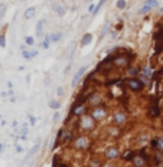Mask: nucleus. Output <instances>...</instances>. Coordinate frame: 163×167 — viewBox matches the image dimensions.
<instances>
[{
    "label": "nucleus",
    "instance_id": "nucleus-40",
    "mask_svg": "<svg viewBox=\"0 0 163 167\" xmlns=\"http://www.w3.org/2000/svg\"><path fill=\"white\" fill-rule=\"evenodd\" d=\"M6 9H7V6H6V5H3V6H2V7H0V19H2V17L5 16V13H6Z\"/></svg>",
    "mask_w": 163,
    "mask_h": 167
},
{
    "label": "nucleus",
    "instance_id": "nucleus-18",
    "mask_svg": "<svg viewBox=\"0 0 163 167\" xmlns=\"http://www.w3.org/2000/svg\"><path fill=\"white\" fill-rule=\"evenodd\" d=\"M52 9L56 13V16H59V17H64L65 13H67V9L62 5H58V3H52Z\"/></svg>",
    "mask_w": 163,
    "mask_h": 167
},
{
    "label": "nucleus",
    "instance_id": "nucleus-34",
    "mask_svg": "<svg viewBox=\"0 0 163 167\" xmlns=\"http://www.w3.org/2000/svg\"><path fill=\"white\" fill-rule=\"evenodd\" d=\"M20 134H23V135H28V134H29V124H26V123H23V124H22Z\"/></svg>",
    "mask_w": 163,
    "mask_h": 167
},
{
    "label": "nucleus",
    "instance_id": "nucleus-44",
    "mask_svg": "<svg viewBox=\"0 0 163 167\" xmlns=\"http://www.w3.org/2000/svg\"><path fill=\"white\" fill-rule=\"evenodd\" d=\"M0 97H2V98H6V97H9V91H3V92L0 94Z\"/></svg>",
    "mask_w": 163,
    "mask_h": 167
},
{
    "label": "nucleus",
    "instance_id": "nucleus-28",
    "mask_svg": "<svg viewBox=\"0 0 163 167\" xmlns=\"http://www.w3.org/2000/svg\"><path fill=\"white\" fill-rule=\"evenodd\" d=\"M107 2H108V0H100V2H98V5L95 6V10H94V13H92V16H95L97 13H98V12H100L101 10V7H103V6L106 5Z\"/></svg>",
    "mask_w": 163,
    "mask_h": 167
},
{
    "label": "nucleus",
    "instance_id": "nucleus-2",
    "mask_svg": "<svg viewBox=\"0 0 163 167\" xmlns=\"http://www.w3.org/2000/svg\"><path fill=\"white\" fill-rule=\"evenodd\" d=\"M95 120L92 118L90 114L84 115V117H80L77 123V130L82 131V133H91L92 130H95Z\"/></svg>",
    "mask_w": 163,
    "mask_h": 167
},
{
    "label": "nucleus",
    "instance_id": "nucleus-43",
    "mask_svg": "<svg viewBox=\"0 0 163 167\" xmlns=\"http://www.w3.org/2000/svg\"><path fill=\"white\" fill-rule=\"evenodd\" d=\"M118 36V30H114V32H111V39H117Z\"/></svg>",
    "mask_w": 163,
    "mask_h": 167
},
{
    "label": "nucleus",
    "instance_id": "nucleus-45",
    "mask_svg": "<svg viewBox=\"0 0 163 167\" xmlns=\"http://www.w3.org/2000/svg\"><path fill=\"white\" fill-rule=\"evenodd\" d=\"M16 151H17V153H22V151H23V148L20 147V146H16Z\"/></svg>",
    "mask_w": 163,
    "mask_h": 167
},
{
    "label": "nucleus",
    "instance_id": "nucleus-14",
    "mask_svg": "<svg viewBox=\"0 0 163 167\" xmlns=\"http://www.w3.org/2000/svg\"><path fill=\"white\" fill-rule=\"evenodd\" d=\"M136 153L137 151H134V150H124L123 153H121V156H120V158L123 160V161H133V158H134V156H136Z\"/></svg>",
    "mask_w": 163,
    "mask_h": 167
},
{
    "label": "nucleus",
    "instance_id": "nucleus-51",
    "mask_svg": "<svg viewBox=\"0 0 163 167\" xmlns=\"http://www.w3.org/2000/svg\"><path fill=\"white\" fill-rule=\"evenodd\" d=\"M2 120H3V117H2V114H0V121H2Z\"/></svg>",
    "mask_w": 163,
    "mask_h": 167
},
{
    "label": "nucleus",
    "instance_id": "nucleus-22",
    "mask_svg": "<svg viewBox=\"0 0 163 167\" xmlns=\"http://www.w3.org/2000/svg\"><path fill=\"white\" fill-rule=\"evenodd\" d=\"M91 42H92V35L91 33H85L81 38V42H80V45H81V46H88Z\"/></svg>",
    "mask_w": 163,
    "mask_h": 167
},
{
    "label": "nucleus",
    "instance_id": "nucleus-5",
    "mask_svg": "<svg viewBox=\"0 0 163 167\" xmlns=\"http://www.w3.org/2000/svg\"><path fill=\"white\" fill-rule=\"evenodd\" d=\"M107 114H108V112H107V107L104 104L97 105V107H92L91 110H90V115L95 120L97 123H100V121H103V120H106Z\"/></svg>",
    "mask_w": 163,
    "mask_h": 167
},
{
    "label": "nucleus",
    "instance_id": "nucleus-13",
    "mask_svg": "<svg viewBox=\"0 0 163 167\" xmlns=\"http://www.w3.org/2000/svg\"><path fill=\"white\" fill-rule=\"evenodd\" d=\"M85 71H87V66H85V65H84V66H81L80 69H78V72L75 74V77L72 78V84H71L72 86H77L78 84H80V81L82 79V77H84Z\"/></svg>",
    "mask_w": 163,
    "mask_h": 167
},
{
    "label": "nucleus",
    "instance_id": "nucleus-37",
    "mask_svg": "<svg viewBox=\"0 0 163 167\" xmlns=\"http://www.w3.org/2000/svg\"><path fill=\"white\" fill-rule=\"evenodd\" d=\"M59 120H61V114H59V111H55V112H53V117H52V121L53 123H58Z\"/></svg>",
    "mask_w": 163,
    "mask_h": 167
},
{
    "label": "nucleus",
    "instance_id": "nucleus-35",
    "mask_svg": "<svg viewBox=\"0 0 163 167\" xmlns=\"http://www.w3.org/2000/svg\"><path fill=\"white\" fill-rule=\"evenodd\" d=\"M108 30H110V25H106V26L103 28V30H101L100 38H106V36H107V33H108Z\"/></svg>",
    "mask_w": 163,
    "mask_h": 167
},
{
    "label": "nucleus",
    "instance_id": "nucleus-42",
    "mask_svg": "<svg viewBox=\"0 0 163 167\" xmlns=\"http://www.w3.org/2000/svg\"><path fill=\"white\" fill-rule=\"evenodd\" d=\"M38 51H36V49H30V55H32V58H36L38 56Z\"/></svg>",
    "mask_w": 163,
    "mask_h": 167
},
{
    "label": "nucleus",
    "instance_id": "nucleus-39",
    "mask_svg": "<svg viewBox=\"0 0 163 167\" xmlns=\"http://www.w3.org/2000/svg\"><path fill=\"white\" fill-rule=\"evenodd\" d=\"M28 118H29V124H30V125L36 124V117H35V115H29Z\"/></svg>",
    "mask_w": 163,
    "mask_h": 167
},
{
    "label": "nucleus",
    "instance_id": "nucleus-24",
    "mask_svg": "<svg viewBox=\"0 0 163 167\" xmlns=\"http://www.w3.org/2000/svg\"><path fill=\"white\" fill-rule=\"evenodd\" d=\"M64 33L62 32H55V33H51V39H52V43H56L62 39Z\"/></svg>",
    "mask_w": 163,
    "mask_h": 167
},
{
    "label": "nucleus",
    "instance_id": "nucleus-47",
    "mask_svg": "<svg viewBox=\"0 0 163 167\" xmlns=\"http://www.w3.org/2000/svg\"><path fill=\"white\" fill-rule=\"evenodd\" d=\"M7 88H9V89H13V84H12V82H7Z\"/></svg>",
    "mask_w": 163,
    "mask_h": 167
},
{
    "label": "nucleus",
    "instance_id": "nucleus-23",
    "mask_svg": "<svg viewBox=\"0 0 163 167\" xmlns=\"http://www.w3.org/2000/svg\"><path fill=\"white\" fill-rule=\"evenodd\" d=\"M22 56H23V59H26V61H32L33 58H32V55H30V49H28V46H22Z\"/></svg>",
    "mask_w": 163,
    "mask_h": 167
},
{
    "label": "nucleus",
    "instance_id": "nucleus-26",
    "mask_svg": "<svg viewBox=\"0 0 163 167\" xmlns=\"http://www.w3.org/2000/svg\"><path fill=\"white\" fill-rule=\"evenodd\" d=\"M49 108H52V110L58 111L59 108H61V104H59V101H56V100H51V101H49Z\"/></svg>",
    "mask_w": 163,
    "mask_h": 167
},
{
    "label": "nucleus",
    "instance_id": "nucleus-29",
    "mask_svg": "<svg viewBox=\"0 0 163 167\" xmlns=\"http://www.w3.org/2000/svg\"><path fill=\"white\" fill-rule=\"evenodd\" d=\"M115 6H117V9L124 10L126 7H127V2H126V0H117V2H115Z\"/></svg>",
    "mask_w": 163,
    "mask_h": 167
},
{
    "label": "nucleus",
    "instance_id": "nucleus-50",
    "mask_svg": "<svg viewBox=\"0 0 163 167\" xmlns=\"http://www.w3.org/2000/svg\"><path fill=\"white\" fill-rule=\"evenodd\" d=\"M160 128H162V133H163V120H162V127H160Z\"/></svg>",
    "mask_w": 163,
    "mask_h": 167
},
{
    "label": "nucleus",
    "instance_id": "nucleus-21",
    "mask_svg": "<svg viewBox=\"0 0 163 167\" xmlns=\"http://www.w3.org/2000/svg\"><path fill=\"white\" fill-rule=\"evenodd\" d=\"M153 40H163V25H159L153 33Z\"/></svg>",
    "mask_w": 163,
    "mask_h": 167
},
{
    "label": "nucleus",
    "instance_id": "nucleus-10",
    "mask_svg": "<svg viewBox=\"0 0 163 167\" xmlns=\"http://www.w3.org/2000/svg\"><path fill=\"white\" fill-rule=\"evenodd\" d=\"M121 156V151L118 147H115V146H111V147H108L104 151V157L107 158V160H115V158H118Z\"/></svg>",
    "mask_w": 163,
    "mask_h": 167
},
{
    "label": "nucleus",
    "instance_id": "nucleus-7",
    "mask_svg": "<svg viewBox=\"0 0 163 167\" xmlns=\"http://www.w3.org/2000/svg\"><path fill=\"white\" fill-rule=\"evenodd\" d=\"M72 144H74V147L77 148V150H87V148H90V146H91V139L87 134H81V135L75 137Z\"/></svg>",
    "mask_w": 163,
    "mask_h": 167
},
{
    "label": "nucleus",
    "instance_id": "nucleus-46",
    "mask_svg": "<svg viewBox=\"0 0 163 167\" xmlns=\"http://www.w3.org/2000/svg\"><path fill=\"white\" fill-rule=\"evenodd\" d=\"M69 69H71V63H69V65H68V66L65 68V71H64V74L67 75V74H68V71H69Z\"/></svg>",
    "mask_w": 163,
    "mask_h": 167
},
{
    "label": "nucleus",
    "instance_id": "nucleus-30",
    "mask_svg": "<svg viewBox=\"0 0 163 167\" xmlns=\"http://www.w3.org/2000/svg\"><path fill=\"white\" fill-rule=\"evenodd\" d=\"M150 10H152V7H150L149 5H143L142 7H140L139 13L140 14H146V13H150Z\"/></svg>",
    "mask_w": 163,
    "mask_h": 167
},
{
    "label": "nucleus",
    "instance_id": "nucleus-52",
    "mask_svg": "<svg viewBox=\"0 0 163 167\" xmlns=\"http://www.w3.org/2000/svg\"><path fill=\"white\" fill-rule=\"evenodd\" d=\"M0 66H2V63H0Z\"/></svg>",
    "mask_w": 163,
    "mask_h": 167
},
{
    "label": "nucleus",
    "instance_id": "nucleus-4",
    "mask_svg": "<svg viewBox=\"0 0 163 167\" xmlns=\"http://www.w3.org/2000/svg\"><path fill=\"white\" fill-rule=\"evenodd\" d=\"M126 88H129L131 92H143L144 88H146V84H144L139 77L137 78H126L124 81Z\"/></svg>",
    "mask_w": 163,
    "mask_h": 167
},
{
    "label": "nucleus",
    "instance_id": "nucleus-11",
    "mask_svg": "<svg viewBox=\"0 0 163 167\" xmlns=\"http://www.w3.org/2000/svg\"><path fill=\"white\" fill-rule=\"evenodd\" d=\"M133 166L134 167H147V166H150V160L149 158H146V157H143L142 154L137 151L136 153V156H134V158H133Z\"/></svg>",
    "mask_w": 163,
    "mask_h": 167
},
{
    "label": "nucleus",
    "instance_id": "nucleus-48",
    "mask_svg": "<svg viewBox=\"0 0 163 167\" xmlns=\"http://www.w3.org/2000/svg\"><path fill=\"white\" fill-rule=\"evenodd\" d=\"M3 150H5V144H3V143H0V153H2Z\"/></svg>",
    "mask_w": 163,
    "mask_h": 167
},
{
    "label": "nucleus",
    "instance_id": "nucleus-31",
    "mask_svg": "<svg viewBox=\"0 0 163 167\" xmlns=\"http://www.w3.org/2000/svg\"><path fill=\"white\" fill-rule=\"evenodd\" d=\"M144 5H149L152 9H156V7H159V2L157 0H146Z\"/></svg>",
    "mask_w": 163,
    "mask_h": 167
},
{
    "label": "nucleus",
    "instance_id": "nucleus-1",
    "mask_svg": "<svg viewBox=\"0 0 163 167\" xmlns=\"http://www.w3.org/2000/svg\"><path fill=\"white\" fill-rule=\"evenodd\" d=\"M134 53H131V51L127 53H117L113 61V65H114V69H127V68L131 65L133 59H134Z\"/></svg>",
    "mask_w": 163,
    "mask_h": 167
},
{
    "label": "nucleus",
    "instance_id": "nucleus-17",
    "mask_svg": "<svg viewBox=\"0 0 163 167\" xmlns=\"http://www.w3.org/2000/svg\"><path fill=\"white\" fill-rule=\"evenodd\" d=\"M152 161H153L154 166L162 167L163 166V153H160V151H157V150H156V153L152 156Z\"/></svg>",
    "mask_w": 163,
    "mask_h": 167
},
{
    "label": "nucleus",
    "instance_id": "nucleus-38",
    "mask_svg": "<svg viewBox=\"0 0 163 167\" xmlns=\"http://www.w3.org/2000/svg\"><path fill=\"white\" fill-rule=\"evenodd\" d=\"M64 94H65V89H64V86H58V88H56V95H58V97H64Z\"/></svg>",
    "mask_w": 163,
    "mask_h": 167
},
{
    "label": "nucleus",
    "instance_id": "nucleus-3",
    "mask_svg": "<svg viewBox=\"0 0 163 167\" xmlns=\"http://www.w3.org/2000/svg\"><path fill=\"white\" fill-rule=\"evenodd\" d=\"M162 115V107H160V102H159L157 97H152L150 98V104L149 108H147V117L150 120H156Z\"/></svg>",
    "mask_w": 163,
    "mask_h": 167
},
{
    "label": "nucleus",
    "instance_id": "nucleus-49",
    "mask_svg": "<svg viewBox=\"0 0 163 167\" xmlns=\"http://www.w3.org/2000/svg\"><path fill=\"white\" fill-rule=\"evenodd\" d=\"M115 29H117V30H121V29H123V25H121V23H118V25H117V28H115Z\"/></svg>",
    "mask_w": 163,
    "mask_h": 167
},
{
    "label": "nucleus",
    "instance_id": "nucleus-16",
    "mask_svg": "<svg viewBox=\"0 0 163 167\" xmlns=\"http://www.w3.org/2000/svg\"><path fill=\"white\" fill-rule=\"evenodd\" d=\"M45 25H46V19H41V20H38V23H36V28H35V36H36V38H39V36H41V35L43 33Z\"/></svg>",
    "mask_w": 163,
    "mask_h": 167
},
{
    "label": "nucleus",
    "instance_id": "nucleus-27",
    "mask_svg": "<svg viewBox=\"0 0 163 167\" xmlns=\"http://www.w3.org/2000/svg\"><path fill=\"white\" fill-rule=\"evenodd\" d=\"M103 166H104V163L98 160V158H92L90 161V167H103Z\"/></svg>",
    "mask_w": 163,
    "mask_h": 167
},
{
    "label": "nucleus",
    "instance_id": "nucleus-32",
    "mask_svg": "<svg viewBox=\"0 0 163 167\" xmlns=\"http://www.w3.org/2000/svg\"><path fill=\"white\" fill-rule=\"evenodd\" d=\"M25 43H26V46H33L35 36H26V38H25Z\"/></svg>",
    "mask_w": 163,
    "mask_h": 167
},
{
    "label": "nucleus",
    "instance_id": "nucleus-36",
    "mask_svg": "<svg viewBox=\"0 0 163 167\" xmlns=\"http://www.w3.org/2000/svg\"><path fill=\"white\" fill-rule=\"evenodd\" d=\"M0 48H6V36H5V33H0Z\"/></svg>",
    "mask_w": 163,
    "mask_h": 167
},
{
    "label": "nucleus",
    "instance_id": "nucleus-9",
    "mask_svg": "<svg viewBox=\"0 0 163 167\" xmlns=\"http://www.w3.org/2000/svg\"><path fill=\"white\" fill-rule=\"evenodd\" d=\"M139 78L144 82V84H146V86H147V85H152V79H153V72H152V69H150L149 66H144V68H142V71H140Z\"/></svg>",
    "mask_w": 163,
    "mask_h": 167
},
{
    "label": "nucleus",
    "instance_id": "nucleus-8",
    "mask_svg": "<svg viewBox=\"0 0 163 167\" xmlns=\"http://www.w3.org/2000/svg\"><path fill=\"white\" fill-rule=\"evenodd\" d=\"M75 133H74V130H67V128H61L59 130V133L56 134V139H59L61 143H72L74 140H75Z\"/></svg>",
    "mask_w": 163,
    "mask_h": 167
},
{
    "label": "nucleus",
    "instance_id": "nucleus-19",
    "mask_svg": "<svg viewBox=\"0 0 163 167\" xmlns=\"http://www.w3.org/2000/svg\"><path fill=\"white\" fill-rule=\"evenodd\" d=\"M51 43H52V39H51V35H45L43 36V40L41 42V49H49L51 48Z\"/></svg>",
    "mask_w": 163,
    "mask_h": 167
},
{
    "label": "nucleus",
    "instance_id": "nucleus-41",
    "mask_svg": "<svg viewBox=\"0 0 163 167\" xmlns=\"http://www.w3.org/2000/svg\"><path fill=\"white\" fill-rule=\"evenodd\" d=\"M94 10H95V5L91 3V5L88 6V13H94Z\"/></svg>",
    "mask_w": 163,
    "mask_h": 167
},
{
    "label": "nucleus",
    "instance_id": "nucleus-15",
    "mask_svg": "<svg viewBox=\"0 0 163 167\" xmlns=\"http://www.w3.org/2000/svg\"><path fill=\"white\" fill-rule=\"evenodd\" d=\"M39 147H41V139H38L36 140V144H35L33 147L30 148V150H29V153L26 154V156H25V158H23V163H26L29 160V158L32 157V156H33V154H36L38 153V150H39Z\"/></svg>",
    "mask_w": 163,
    "mask_h": 167
},
{
    "label": "nucleus",
    "instance_id": "nucleus-25",
    "mask_svg": "<svg viewBox=\"0 0 163 167\" xmlns=\"http://www.w3.org/2000/svg\"><path fill=\"white\" fill-rule=\"evenodd\" d=\"M52 167H69L68 166V163H61L59 161V157H53V164H52Z\"/></svg>",
    "mask_w": 163,
    "mask_h": 167
},
{
    "label": "nucleus",
    "instance_id": "nucleus-12",
    "mask_svg": "<svg viewBox=\"0 0 163 167\" xmlns=\"http://www.w3.org/2000/svg\"><path fill=\"white\" fill-rule=\"evenodd\" d=\"M140 71H142V68L130 65V66L126 69V78H137L140 75Z\"/></svg>",
    "mask_w": 163,
    "mask_h": 167
},
{
    "label": "nucleus",
    "instance_id": "nucleus-33",
    "mask_svg": "<svg viewBox=\"0 0 163 167\" xmlns=\"http://www.w3.org/2000/svg\"><path fill=\"white\" fill-rule=\"evenodd\" d=\"M157 139V151H160V153H163V135H160V137H156Z\"/></svg>",
    "mask_w": 163,
    "mask_h": 167
},
{
    "label": "nucleus",
    "instance_id": "nucleus-20",
    "mask_svg": "<svg viewBox=\"0 0 163 167\" xmlns=\"http://www.w3.org/2000/svg\"><path fill=\"white\" fill-rule=\"evenodd\" d=\"M35 13H36V7H35V6H30V7H28V9L25 10L23 17L26 20H29V19H32V17H33Z\"/></svg>",
    "mask_w": 163,
    "mask_h": 167
},
{
    "label": "nucleus",
    "instance_id": "nucleus-6",
    "mask_svg": "<svg viewBox=\"0 0 163 167\" xmlns=\"http://www.w3.org/2000/svg\"><path fill=\"white\" fill-rule=\"evenodd\" d=\"M111 123L115 127H123V125H126L129 123V114L123 110L115 111L114 114H113V117H111Z\"/></svg>",
    "mask_w": 163,
    "mask_h": 167
}]
</instances>
